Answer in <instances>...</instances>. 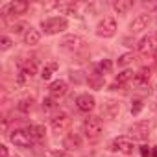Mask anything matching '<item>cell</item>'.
Returning <instances> with one entry per match:
<instances>
[{"label":"cell","mask_w":157,"mask_h":157,"mask_svg":"<svg viewBox=\"0 0 157 157\" xmlns=\"http://www.w3.org/2000/svg\"><path fill=\"white\" fill-rule=\"evenodd\" d=\"M10 140H11V144H15V148H32L33 146V139L30 137V133L26 129H13L10 133Z\"/></svg>","instance_id":"cell-7"},{"label":"cell","mask_w":157,"mask_h":157,"mask_svg":"<svg viewBox=\"0 0 157 157\" xmlns=\"http://www.w3.org/2000/svg\"><path fill=\"white\" fill-rule=\"evenodd\" d=\"M0 151H2V157H8V146H6V144L0 146Z\"/></svg>","instance_id":"cell-34"},{"label":"cell","mask_w":157,"mask_h":157,"mask_svg":"<svg viewBox=\"0 0 157 157\" xmlns=\"http://www.w3.org/2000/svg\"><path fill=\"white\" fill-rule=\"evenodd\" d=\"M150 129H151L150 122L139 120V122H135L133 126H129V129H128V131H129V139H131V140H148Z\"/></svg>","instance_id":"cell-5"},{"label":"cell","mask_w":157,"mask_h":157,"mask_svg":"<svg viewBox=\"0 0 157 157\" xmlns=\"http://www.w3.org/2000/svg\"><path fill=\"white\" fill-rule=\"evenodd\" d=\"M21 70H24L30 78H33V76L37 74V63H35L33 59H28V61H24V63H22Z\"/></svg>","instance_id":"cell-21"},{"label":"cell","mask_w":157,"mask_h":157,"mask_svg":"<svg viewBox=\"0 0 157 157\" xmlns=\"http://www.w3.org/2000/svg\"><path fill=\"white\" fill-rule=\"evenodd\" d=\"M102 113L107 117V118H117L120 115V102L117 100H105L104 102V107H102Z\"/></svg>","instance_id":"cell-14"},{"label":"cell","mask_w":157,"mask_h":157,"mask_svg":"<svg viewBox=\"0 0 157 157\" xmlns=\"http://www.w3.org/2000/svg\"><path fill=\"white\" fill-rule=\"evenodd\" d=\"M22 41H24V44H28V46H35V44H39V41H41V32H39L37 28L30 26L28 32L22 35Z\"/></svg>","instance_id":"cell-16"},{"label":"cell","mask_w":157,"mask_h":157,"mask_svg":"<svg viewBox=\"0 0 157 157\" xmlns=\"http://www.w3.org/2000/svg\"><path fill=\"white\" fill-rule=\"evenodd\" d=\"M144 6L150 10H157V2H144Z\"/></svg>","instance_id":"cell-33"},{"label":"cell","mask_w":157,"mask_h":157,"mask_svg":"<svg viewBox=\"0 0 157 157\" xmlns=\"http://www.w3.org/2000/svg\"><path fill=\"white\" fill-rule=\"evenodd\" d=\"M28 8H30V4L24 2V0H13V2H8V4L2 8V15H4V17H8V15L19 17V15H24V13L28 11Z\"/></svg>","instance_id":"cell-9"},{"label":"cell","mask_w":157,"mask_h":157,"mask_svg":"<svg viewBox=\"0 0 157 157\" xmlns=\"http://www.w3.org/2000/svg\"><path fill=\"white\" fill-rule=\"evenodd\" d=\"M85 39L82 37V35H65V37H61V41H59V48L63 50V52H68V54H78V52H82L83 48H85Z\"/></svg>","instance_id":"cell-2"},{"label":"cell","mask_w":157,"mask_h":157,"mask_svg":"<svg viewBox=\"0 0 157 157\" xmlns=\"http://www.w3.org/2000/svg\"><path fill=\"white\" fill-rule=\"evenodd\" d=\"M56 68H57V63H48V65L41 70V78H43L44 82H48L50 78H52V74H54V70H56Z\"/></svg>","instance_id":"cell-24"},{"label":"cell","mask_w":157,"mask_h":157,"mask_svg":"<svg viewBox=\"0 0 157 157\" xmlns=\"http://www.w3.org/2000/svg\"><path fill=\"white\" fill-rule=\"evenodd\" d=\"M28 28H30V26H28L26 22L17 21V22H13V24L10 26V32H11V33H15V35H19V33H22V35H24V33L28 32Z\"/></svg>","instance_id":"cell-22"},{"label":"cell","mask_w":157,"mask_h":157,"mask_svg":"<svg viewBox=\"0 0 157 157\" xmlns=\"http://www.w3.org/2000/svg\"><path fill=\"white\" fill-rule=\"evenodd\" d=\"M26 131L30 133V137H32L33 140H43V139L46 137V128H44L43 124H30V126L26 128Z\"/></svg>","instance_id":"cell-17"},{"label":"cell","mask_w":157,"mask_h":157,"mask_svg":"<svg viewBox=\"0 0 157 157\" xmlns=\"http://www.w3.org/2000/svg\"><path fill=\"white\" fill-rule=\"evenodd\" d=\"M94 33H96L98 37H102V39H111V37H115V33H117V21H115V17H104V19L96 24Z\"/></svg>","instance_id":"cell-3"},{"label":"cell","mask_w":157,"mask_h":157,"mask_svg":"<svg viewBox=\"0 0 157 157\" xmlns=\"http://www.w3.org/2000/svg\"><path fill=\"white\" fill-rule=\"evenodd\" d=\"M68 28V21L65 17H48L41 21V30L44 35H59Z\"/></svg>","instance_id":"cell-1"},{"label":"cell","mask_w":157,"mask_h":157,"mask_svg":"<svg viewBox=\"0 0 157 157\" xmlns=\"http://www.w3.org/2000/svg\"><path fill=\"white\" fill-rule=\"evenodd\" d=\"M32 105H33V98H21V100L17 102V109H19L21 113H28V111L32 109Z\"/></svg>","instance_id":"cell-23"},{"label":"cell","mask_w":157,"mask_h":157,"mask_svg":"<svg viewBox=\"0 0 157 157\" xmlns=\"http://www.w3.org/2000/svg\"><path fill=\"white\" fill-rule=\"evenodd\" d=\"M111 150L120 151V153H124V155H131V153L135 151V142H133L129 137H117V139H113V142H111Z\"/></svg>","instance_id":"cell-10"},{"label":"cell","mask_w":157,"mask_h":157,"mask_svg":"<svg viewBox=\"0 0 157 157\" xmlns=\"http://www.w3.org/2000/svg\"><path fill=\"white\" fill-rule=\"evenodd\" d=\"M50 128L54 133H65L68 128H70V117L65 113V111H57L52 118H50Z\"/></svg>","instance_id":"cell-6"},{"label":"cell","mask_w":157,"mask_h":157,"mask_svg":"<svg viewBox=\"0 0 157 157\" xmlns=\"http://www.w3.org/2000/svg\"><path fill=\"white\" fill-rule=\"evenodd\" d=\"M140 111H142V102L140 100H135L131 104V115H139Z\"/></svg>","instance_id":"cell-30"},{"label":"cell","mask_w":157,"mask_h":157,"mask_svg":"<svg viewBox=\"0 0 157 157\" xmlns=\"http://www.w3.org/2000/svg\"><path fill=\"white\" fill-rule=\"evenodd\" d=\"M48 157H72V151H68V150H50Z\"/></svg>","instance_id":"cell-29"},{"label":"cell","mask_w":157,"mask_h":157,"mask_svg":"<svg viewBox=\"0 0 157 157\" xmlns=\"http://www.w3.org/2000/svg\"><path fill=\"white\" fill-rule=\"evenodd\" d=\"M137 50L144 56H155L157 50V33H148L137 43Z\"/></svg>","instance_id":"cell-8"},{"label":"cell","mask_w":157,"mask_h":157,"mask_svg":"<svg viewBox=\"0 0 157 157\" xmlns=\"http://www.w3.org/2000/svg\"><path fill=\"white\" fill-rule=\"evenodd\" d=\"M96 70H98V72H100V74L104 76V74H107V72H111V70H113V63H111L109 59H102Z\"/></svg>","instance_id":"cell-26"},{"label":"cell","mask_w":157,"mask_h":157,"mask_svg":"<svg viewBox=\"0 0 157 157\" xmlns=\"http://www.w3.org/2000/svg\"><path fill=\"white\" fill-rule=\"evenodd\" d=\"M83 133L87 139H98L104 133V124L98 117H89L83 122Z\"/></svg>","instance_id":"cell-4"},{"label":"cell","mask_w":157,"mask_h":157,"mask_svg":"<svg viewBox=\"0 0 157 157\" xmlns=\"http://www.w3.org/2000/svg\"><path fill=\"white\" fill-rule=\"evenodd\" d=\"M70 80H72L74 83H85L87 78H85L83 72H80V70H70Z\"/></svg>","instance_id":"cell-27"},{"label":"cell","mask_w":157,"mask_h":157,"mask_svg":"<svg viewBox=\"0 0 157 157\" xmlns=\"http://www.w3.org/2000/svg\"><path fill=\"white\" fill-rule=\"evenodd\" d=\"M151 24V15L150 13H140L137 15L131 22H129V32L131 33H139L142 30H148V26Z\"/></svg>","instance_id":"cell-12"},{"label":"cell","mask_w":157,"mask_h":157,"mask_svg":"<svg viewBox=\"0 0 157 157\" xmlns=\"http://www.w3.org/2000/svg\"><path fill=\"white\" fill-rule=\"evenodd\" d=\"M153 157H157V146L153 148Z\"/></svg>","instance_id":"cell-35"},{"label":"cell","mask_w":157,"mask_h":157,"mask_svg":"<svg viewBox=\"0 0 157 157\" xmlns=\"http://www.w3.org/2000/svg\"><path fill=\"white\" fill-rule=\"evenodd\" d=\"M50 96L54 98V100H57V98H63L67 93H68V83L65 82V80H56V82H52L50 83Z\"/></svg>","instance_id":"cell-13"},{"label":"cell","mask_w":157,"mask_h":157,"mask_svg":"<svg viewBox=\"0 0 157 157\" xmlns=\"http://www.w3.org/2000/svg\"><path fill=\"white\" fill-rule=\"evenodd\" d=\"M133 59H135V56H133V52H126V54H122L120 57H118V67H126V65H129V63H133Z\"/></svg>","instance_id":"cell-25"},{"label":"cell","mask_w":157,"mask_h":157,"mask_svg":"<svg viewBox=\"0 0 157 157\" xmlns=\"http://www.w3.org/2000/svg\"><path fill=\"white\" fill-rule=\"evenodd\" d=\"M111 6H113V10H115L118 15H126V13L133 8V2H131V0H115Z\"/></svg>","instance_id":"cell-18"},{"label":"cell","mask_w":157,"mask_h":157,"mask_svg":"<svg viewBox=\"0 0 157 157\" xmlns=\"http://www.w3.org/2000/svg\"><path fill=\"white\" fill-rule=\"evenodd\" d=\"M76 107L80 109L82 113H91L94 107H96V100L93 94L89 93H82V94H78L76 96Z\"/></svg>","instance_id":"cell-11"},{"label":"cell","mask_w":157,"mask_h":157,"mask_svg":"<svg viewBox=\"0 0 157 157\" xmlns=\"http://www.w3.org/2000/svg\"><path fill=\"white\" fill-rule=\"evenodd\" d=\"M57 11L61 15H76L78 6L72 4V2H63V4H57Z\"/></svg>","instance_id":"cell-19"},{"label":"cell","mask_w":157,"mask_h":157,"mask_svg":"<svg viewBox=\"0 0 157 157\" xmlns=\"http://www.w3.org/2000/svg\"><path fill=\"white\" fill-rule=\"evenodd\" d=\"M133 78H135V72H133V70H122L120 74H117L115 82H117L118 85H124V83H128L129 80H133Z\"/></svg>","instance_id":"cell-20"},{"label":"cell","mask_w":157,"mask_h":157,"mask_svg":"<svg viewBox=\"0 0 157 157\" xmlns=\"http://www.w3.org/2000/svg\"><path fill=\"white\" fill-rule=\"evenodd\" d=\"M54 105H56V104H54V98H52V96L43 100V107H44V109H52Z\"/></svg>","instance_id":"cell-32"},{"label":"cell","mask_w":157,"mask_h":157,"mask_svg":"<svg viewBox=\"0 0 157 157\" xmlns=\"http://www.w3.org/2000/svg\"><path fill=\"white\" fill-rule=\"evenodd\" d=\"M82 144H83V140H82V137L78 135V133H68V135L63 139V146H65L68 151H70V150H80Z\"/></svg>","instance_id":"cell-15"},{"label":"cell","mask_w":157,"mask_h":157,"mask_svg":"<svg viewBox=\"0 0 157 157\" xmlns=\"http://www.w3.org/2000/svg\"><path fill=\"white\" fill-rule=\"evenodd\" d=\"M11 46H13V41H11L10 35H2V37H0V50H2V52H8Z\"/></svg>","instance_id":"cell-28"},{"label":"cell","mask_w":157,"mask_h":157,"mask_svg":"<svg viewBox=\"0 0 157 157\" xmlns=\"http://www.w3.org/2000/svg\"><path fill=\"white\" fill-rule=\"evenodd\" d=\"M139 150H140V155H142V157H151V148H150V146L142 144Z\"/></svg>","instance_id":"cell-31"}]
</instances>
